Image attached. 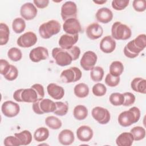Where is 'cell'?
I'll return each instance as SVG.
<instances>
[{
    "instance_id": "obj_7",
    "label": "cell",
    "mask_w": 146,
    "mask_h": 146,
    "mask_svg": "<svg viewBox=\"0 0 146 146\" xmlns=\"http://www.w3.org/2000/svg\"><path fill=\"white\" fill-rule=\"evenodd\" d=\"M33 111L38 115L45 113L53 112L56 109L54 102L49 99H42L33 103L32 106Z\"/></svg>"
},
{
    "instance_id": "obj_45",
    "label": "cell",
    "mask_w": 146,
    "mask_h": 146,
    "mask_svg": "<svg viewBox=\"0 0 146 146\" xmlns=\"http://www.w3.org/2000/svg\"><path fill=\"white\" fill-rule=\"evenodd\" d=\"M3 144L6 146H19L21 145L19 140L15 136H9L6 137L3 141Z\"/></svg>"
},
{
    "instance_id": "obj_38",
    "label": "cell",
    "mask_w": 146,
    "mask_h": 146,
    "mask_svg": "<svg viewBox=\"0 0 146 146\" xmlns=\"http://www.w3.org/2000/svg\"><path fill=\"white\" fill-rule=\"evenodd\" d=\"M110 103L114 106L123 105L124 102V96L123 94L119 92L112 93L109 98Z\"/></svg>"
},
{
    "instance_id": "obj_31",
    "label": "cell",
    "mask_w": 146,
    "mask_h": 146,
    "mask_svg": "<svg viewBox=\"0 0 146 146\" xmlns=\"http://www.w3.org/2000/svg\"><path fill=\"white\" fill-rule=\"evenodd\" d=\"M124 71V66L120 61H113L110 66V74L114 76H120Z\"/></svg>"
},
{
    "instance_id": "obj_34",
    "label": "cell",
    "mask_w": 146,
    "mask_h": 146,
    "mask_svg": "<svg viewBox=\"0 0 146 146\" xmlns=\"http://www.w3.org/2000/svg\"><path fill=\"white\" fill-rule=\"evenodd\" d=\"M104 74V70L102 67L96 66L91 70L90 78L94 82H100L103 79Z\"/></svg>"
},
{
    "instance_id": "obj_44",
    "label": "cell",
    "mask_w": 146,
    "mask_h": 146,
    "mask_svg": "<svg viewBox=\"0 0 146 146\" xmlns=\"http://www.w3.org/2000/svg\"><path fill=\"white\" fill-rule=\"evenodd\" d=\"M132 6L136 11L143 12L146 9V2L145 0H134Z\"/></svg>"
},
{
    "instance_id": "obj_25",
    "label": "cell",
    "mask_w": 146,
    "mask_h": 146,
    "mask_svg": "<svg viewBox=\"0 0 146 146\" xmlns=\"http://www.w3.org/2000/svg\"><path fill=\"white\" fill-rule=\"evenodd\" d=\"M134 141L131 132H124L120 134L116 139V143L119 146H131Z\"/></svg>"
},
{
    "instance_id": "obj_48",
    "label": "cell",
    "mask_w": 146,
    "mask_h": 146,
    "mask_svg": "<svg viewBox=\"0 0 146 146\" xmlns=\"http://www.w3.org/2000/svg\"><path fill=\"white\" fill-rule=\"evenodd\" d=\"M93 2L98 5H103L107 2V1H93Z\"/></svg>"
},
{
    "instance_id": "obj_3",
    "label": "cell",
    "mask_w": 146,
    "mask_h": 146,
    "mask_svg": "<svg viewBox=\"0 0 146 146\" xmlns=\"http://www.w3.org/2000/svg\"><path fill=\"white\" fill-rule=\"evenodd\" d=\"M145 47L146 35L144 34H141L129 41L124 47L123 52L125 56L132 59L137 57Z\"/></svg>"
},
{
    "instance_id": "obj_18",
    "label": "cell",
    "mask_w": 146,
    "mask_h": 146,
    "mask_svg": "<svg viewBox=\"0 0 146 146\" xmlns=\"http://www.w3.org/2000/svg\"><path fill=\"white\" fill-rule=\"evenodd\" d=\"M103 34V29L98 23L94 22L89 25L86 28V35L90 39H98L102 36Z\"/></svg>"
},
{
    "instance_id": "obj_10",
    "label": "cell",
    "mask_w": 146,
    "mask_h": 146,
    "mask_svg": "<svg viewBox=\"0 0 146 146\" xmlns=\"http://www.w3.org/2000/svg\"><path fill=\"white\" fill-rule=\"evenodd\" d=\"M60 14L63 21H66L70 18H76L77 16V6L72 1H67L64 2L62 7Z\"/></svg>"
},
{
    "instance_id": "obj_8",
    "label": "cell",
    "mask_w": 146,
    "mask_h": 146,
    "mask_svg": "<svg viewBox=\"0 0 146 146\" xmlns=\"http://www.w3.org/2000/svg\"><path fill=\"white\" fill-rule=\"evenodd\" d=\"M82 76L80 70L76 67H71L63 70L60 75V79L64 83H70L79 80Z\"/></svg>"
},
{
    "instance_id": "obj_6",
    "label": "cell",
    "mask_w": 146,
    "mask_h": 146,
    "mask_svg": "<svg viewBox=\"0 0 146 146\" xmlns=\"http://www.w3.org/2000/svg\"><path fill=\"white\" fill-rule=\"evenodd\" d=\"M132 31L126 25L120 22H114L111 27V36L116 40H125L131 38Z\"/></svg>"
},
{
    "instance_id": "obj_12",
    "label": "cell",
    "mask_w": 146,
    "mask_h": 146,
    "mask_svg": "<svg viewBox=\"0 0 146 146\" xmlns=\"http://www.w3.org/2000/svg\"><path fill=\"white\" fill-rule=\"evenodd\" d=\"M37 36L32 31H27L21 35L17 39V44L23 48L30 47L37 42Z\"/></svg>"
},
{
    "instance_id": "obj_14",
    "label": "cell",
    "mask_w": 146,
    "mask_h": 146,
    "mask_svg": "<svg viewBox=\"0 0 146 146\" xmlns=\"http://www.w3.org/2000/svg\"><path fill=\"white\" fill-rule=\"evenodd\" d=\"M63 29L68 34H78L82 31V27L76 18H70L66 20L63 25Z\"/></svg>"
},
{
    "instance_id": "obj_46",
    "label": "cell",
    "mask_w": 146,
    "mask_h": 146,
    "mask_svg": "<svg viewBox=\"0 0 146 146\" xmlns=\"http://www.w3.org/2000/svg\"><path fill=\"white\" fill-rule=\"evenodd\" d=\"M11 67V64L5 59H1L0 60V73L2 75H6Z\"/></svg>"
},
{
    "instance_id": "obj_19",
    "label": "cell",
    "mask_w": 146,
    "mask_h": 146,
    "mask_svg": "<svg viewBox=\"0 0 146 146\" xmlns=\"http://www.w3.org/2000/svg\"><path fill=\"white\" fill-rule=\"evenodd\" d=\"M116 46L115 40L110 35L104 36L100 42V49L106 54L112 52L115 50Z\"/></svg>"
},
{
    "instance_id": "obj_16",
    "label": "cell",
    "mask_w": 146,
    "mask_h": 146,
    "mask_svg": "<svg viewBox=\"0 0 146 146\" xmlns=\"http://www.w3.org/2000/svg\"><path fill=\"white\" fill-rule=\"evenodd\" d=\"M48 57V50L42 46H38L32 49L29 54L30 59L33 62H39L46 60Z\"/></svg>"
},
{
    "instance_id": "obj_4",
    "label": "cell",
    "mask_w": 146,
    "mask_h": 146,
    "mask_svg": "<svg viewBox=\"0 0 146 146\" xmlns=\"http://www.w3.org/2000/svg\"><path fill=\"white\" fill-rule=\"evenodd\" d=\"M140 117V111L136 107H132L127 111L121 112L117 119L119 124L124 127H127L137 123Z\"/></svg>"
},
{
    "instance_id": "obj_41",
    "label": "cell",
    "mask_w": 146,
    "mask_h": 146,
    "mask_svg": "<svg viewBox=\"0 0 146 146\" xmlns=\"http://www.w3.org/2000/svg\"><path fill=\"white\" fill-rule=\"evenodd\" d=\"M129 3V0H113L112 1L111 5L112 8L115 10L120 11L127 7Z\"/></svg>"
},
{
    "instance_id": "obj_28",
    "label": "cell",
    "mask_w": 146,
    "mask_h": 146,
    "mask_svg": "<svg viewBox=\"0 0 146 146\" xmlns=\"http://www.w3.org/2000/svg\"><path fill=\"white\" fill-rule=\"evenodd\" d=\"M88 110L87 107L83 105H78L75 107L73 111V115L74 117L78 120L85 119L88 116Z\"/></svg>"
},
{
    "instance_id": "obj_21",
    "label": "cell",
    "mask_w": 146,
    "mask_h": 146,
    "mask_svg": "<svg viewBox=\"0 0 146 146\" xmlns=\"http://www.w3.org/2000/svg\"><path fill=\"white\" fill-rule=\"evenodd\" d=\"M48 94L54 99L60 100L64 95V90L63 88L55 83H50L47 87Z\"/></svg>"
},
{
    "instance_id": "obj_39",
    "label": "cell",
    "mask_w": 146,
    "mask_h": 146,
    "mask_svg": "<svg viewBox=\"0 0 146 146\" xmlns=\"http://www.w3.org/2000/svg\"><path fill=\"white\" fill-rule=\"evenodd\" d=\"M93 94L96 96H104L107 92L106 87L102 83H98L95 84L92 88Z\"/></svg>"
},
{
    "instance_id": "obj_33",
    "label": "cell",
    "mask_w": 146,
    "mask_h": 146,
    "mask_svg": "<svg viewBox=\"0 0 146 146\" xmlns=\"http://www.w3.org/2000/svg\"><path fill=\"white\" fill-rule=\"evenodd\" d=\"M26 28V22L22 18H16L12 23V29L16 34L22 33Z\"/></svg>"
},
{
    "instance_id": "obj_26",
    "label": "cell",
    "mask_w": 146,
    "mask_h": 146,
    "mask_svg": "<svg viewBox=\"0 0 146 146\" xmlns=\"http://www.w3.org/2000/svg\"><path fill=\"white\" fill-rule=\"evenodd\" d=\"M74 92L75 96L79 98H86L89 94L88 86L84 83H78L74 87Z\"/></svg>"
},
{
    "instance_id": "obj_37",
    "label": "cell",
    "mask_w": 146,
    "mask_h": 146,
    "mask_svg": "<svg viewBox=\"0 0 146 146\" xmlns=\"http://www.w3.org/2000/svg\"><path fill=\"white\" fill-rule=\"evenodd\" d=\"M7 56L12 61L18 62L22 58V53L20 49L17 47H11L7 51Z\"/></svg>"
},
{
    "instance_id": "obj_40",
    "label": "cell",
    "mask_w": 146,
    "mask_h": 146,
    "mask_svg": "<svg viewBox=\"0 0 146 146\" xmlns=\"http://www.w3.org/2000/svg\"><path fill=\"white\" fill-rule=\"evenodd\" d=\"M120 76H114L111 74L108 73L105 78L106 84L111 87H114L117 86L120 82Z\"/></svg>"
},
{
    "instance_id": "obj_17",
    "label": "cell",
    "mask_w": 146,
    "mask_h": 146,
    "mask_svg": "<svg viewBox=\"0 0 146 146\" xmlns=\"http://www.w3.org/2000/svg\"><path fill=\"white\" fill-rule=\"evenodd\" d=\"M79 39V35H70L68 34L62 35L59 40L58 43L60 48L63 49H70L76 43Z\"/></svg>"
},
{
    "instance_id": "obj_47",
    "label": "cell",
    "mask_w": 146,
    "mask_h": 146,
    "mask_svg": "<svg viewBox=\"0 0 146 146\" xmlns=\"http://www.w3.org/2000/svg\"><path fill=\"white\" fill-rule=\"evenodd\" d=\"M34 5L39 9H44L48 5V0H34L33 1Z\"/></svg>"
},
{
    "instance_id": "obj_35",
    "label": "cell",
    "mask_w": 146,
    "mask_h": 146,
    "mask_svg": "<svg viewBox=\"0 0 146 146\" xmlns=\"http://www.w3.org/2000/svg\"><path fill=\"white\" fill-rule=\"evenodd\" d=\"M130 132L132 134L135 141H139L145 136V129L141 126H136L132 128Z\"/></svg>"
},
{
    "instance_id": "obj_24",
    "label": "cell",
    "mask_w": 146,
    "mask_h": 146,
    "mask_svg": "<svg viewBox=\"0 0 146 146\" xmlns=\"http://www.w3.org/2000/svg\"><path fill=\"white\" fill-rule=\"evenodd\" d=\"M132 90L136 92L145 94L146 93V80L140 78H135L131 83Z\"/></svg>"
},
{
    "instance_id": "obj_30",
    "label": "cell",
    "mask_w": 146,
    "mask_h": 146,
    "mask_svg": "<svg viewBox=\"0 0 146 146\" xmlns=\"http://www.w3.org/2000/svg\"><path fill=\"white\" fill-rule=\"evenodd\" d=\"M10 30L8 26L4 23L0 24V45L7 44L9 39Z\"/></svg>"
},
{
    "instance_id": "obj_20",
    "label": "cell",
    "mask_w": 146,
    "mask_h": 146,
    "mask_svg": "<svg viewBox=\"0 0 146 146\" xmlns=\"http://www.w3.org/2000/svg\"><path fill=\"white\" fill-rule=\"evenodd\" d=\"M93 135L92 129L88 125H82L76 130V136L81 141H89L92 138Z\"/></svg>"
},
{
    "instance_id": "obj_43",
    "label": "cell",
    "mask_w": 146,
    "mask_h": 146,
    "mask_svg": "<svg viewBox=\"0 0 146 146\" xmlns=\"http://www.w3.org/2000/svg\"><path fill=\"white\" fill-rule=\"evenodd\" d=\"M123 94L124 96V102L123 106H130L132 105L135 102V95L129 92H124Z\"/></svg>"
},
{
    "instance_id": "obj_15",
    "label": "cell",
    "mask_w": 146,
    "mask_h": 146,
    "mask_svg": "<svg viewBox=\"0 0 146 146\" xmlns=\"http://www.w3.org/2000/svg\"><path fill=\"white\" fill-rule=\"evenodd\" d=\"M38 10L35 6L31 3L27 2L22 5L20 9V14L25 20H32L36 16Z\"/></svg>"
},
{
    "instance_id": "obj_42",
    "label": "cell",
    "mask_w": 146,
    "mask_h": 146,
    "mask_svg": "<svg viewBox=\"0 0 146 146\" xmlns=\"http://www.w3.org/2000/svg\"><path fill=\"white\" fill-rule=\"evenodd\" d=\"M18 75V70L17 68L11 64V67L9 72L5 75L3 76L4 78L9 81H13L17 79Z\"/></svg>"
},
{
    "instance_id": "obj_29",
    "label": "cell",
    "mask_w": 146,
    "mask_h": 146,
    "mask_svg": "<svg viewBox=\"0 0 146 146\" xmlns=\"http://www.w3.org/2000/svg\"><path fill=\"white\" fill-rule=\"evenodd\" d=\"M49 136L48 129L44 127H39L36 129L34 133V138L35 141L38 142L44 141L48 139Z\"/></svg>"
},
{
    "instance_id": "obj_22",
    "label": "cell",
    "mask_w": 146,
    "mask_h": 146,
    "mask_svg": "<svg viewBox=\"0 0 146 146\" xmlns=\"http://www.w3.org/2000/svg\"><path fill=\"white\" fill-rule=\"evenodd\" d=\"M97 21L102 23H108L112 20L113 13L107 7H102L98 10L95 14Z\"/></svg>"
},
{
    "instance_id": "obj_36",
    "label": "cell",
    "mask_w": 146,
    "mask_h": 146,
    "mask_svg": "<svg viewBox=\"0 0 146 146\" xmlns=\"http://www.w3.org/2000/svg\"><path fill=\"white\" fill-rule=\"evenodd\" d=\"M56 109L53 112L58 116H64L67 114L68 110V106L66 103L62 102H55Z\"/></svg>"
},
{
    "instance_id": "obj_1",
    "label": "cell",
    "mask_w": 146,
    "mask_h": 146,
    "mask_svg": "<svg viewBox=\"0 0 146 146\" xmlns=\"http://www.w3.org/2000/svg\"><path fill=\"white\" fill-rule=\"evenodd\" d=\"M44 96V88L42 85L36 83L29 88H21L13 94V98L18 102L34 103L43 99Z\"/></svg>"
},
{
    "instance_id": "obj_32",
    "label": "cell",
    "mask_w": 146,
    "mask_h": 146,
    "mask_svg": "<svg viewBox=\"0 0 146 146\" xmlns=\"http://www.w3.org/2000/svg\"><path fill=\"white\" fill-rule=\"evenodd\" d=\"M45 123L46 125L52 129H58L62 125V121L54 116H47L45 119Z\"/></svg>"
},
{
    "instance_id": "obj_23",
    "label": "cell",
    "mask_w": 146,
    "mask_h": 146,
    "mask_svg": "<svg viewBox=\"0 0 146 146\" xmlns=\"http://www.w3.org/2000/svg\"><path fill=\"white\" fill-rule=\"evenodd\" d=\"M75 140L73 132L70 129H65L60 131L58 135L59 142L64 145H68L72 144Z\"/></svg>"
},
{
    "instance_id": "obj_11",
    "label": "cell",
    "mask_w": 146,
    "mask_h": 146,
    "mask_svg": "<svg viewBox=\"0 0 146 146\" xmlns=\"http://www.w3.org/2000/svg\"><path fill=\"white\" fill-rule=\"evenodd\" d=\"M92 117L100 124H106L110 120V113L109 111L102 107H95L91 111Z\"/></svg>"
},
{
    "instance_id": "obj_13",
    "label": "cell",
    "mask_w": 146,
    "mask_h": 146,
    "mask_svg": "<svg viewBox=\"0 0 146 146\" xmlns=\"http://www.w3.org/2000/svg\"><path fill=\"white\" fill-rule=\"evenodd\" d=\"M1 111L5 116L13 117L19 113L20 107L18 103L8 100L3 103L1 106Z\"/></svg>"
},
{
    "instance_id": "obj_27",
    "label": "cell",
    "mask_w": 146,
    "mask_h": 146,
    "mask_svg": "<svg viewBox=\"0 0 146 146\" xmlns=\"http://www.w3.org/2000/svg\"><path fill=\"white\" fill-rule=\"evenodd\" d=\"M20 141L21 145H27L32 141V135L28 130H24L19 133H15L14 134Z\"/></svg>"
},
{
    "instance_id": "obj_5",
    "label": "cell",
    "mask_w": 146,
    "mask_h": 146,
    "mask_svg": "<svg viewBox=\"0 0 146 146\" xmlns=\"http://www.w3.org/2000/svg\"><path fill=\"white\" fill-rule=\"evenodd\" d=\"M60 23L56 20H50L43 23L39 27L40 36L43 39H49L60 31Z\"/></svg>"
},
{
    "instance_id": "obj_9",
    "label": "cell",
    "mask_w": 146,
    "mask_h": 146,
    "mask_svg": "<svg viewBox=\"0 0 146 146\" xmlns=\"http://www.w3.org/2000/svg\"><path fill=\"white\" fill-rule=\"evenodd\" d=\"M97 55L92 51L85 52L80 60V66L86 71H91L94 67L97 62Z\"/></svg>"
},
{
    "instance_id": "obj_2",
    "label": "cell",
    "mask_w": 146,
    "mask_h": 146,
    "mask_svg": "<svg viewBox=\"0 0 146 146\" xmlns=\"http://www.w3.org/2000/svg\"><path fill=\"white\" fill-rule=\"evenodd\" d=\"M51 54L56 63L58 66L63 67L70 65L73 60H76L79 58L80 49L76 46L67 50L55 47L52 49Z\"/></svg>"
}]
</instances>
